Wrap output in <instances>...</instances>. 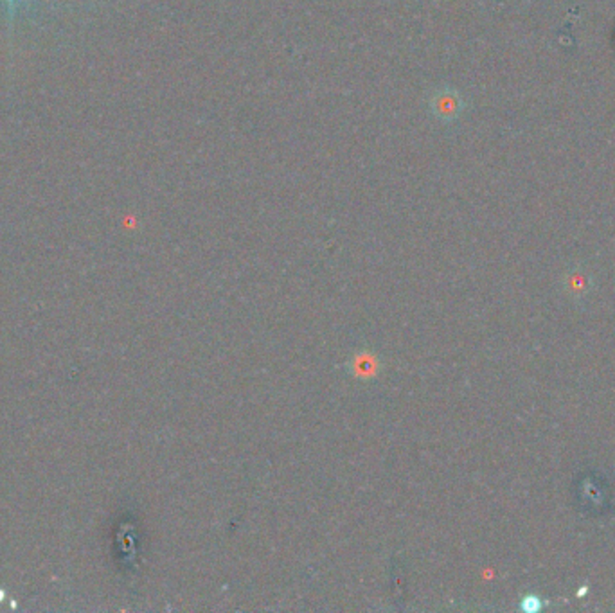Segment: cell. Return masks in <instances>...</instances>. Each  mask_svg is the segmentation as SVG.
<instances>
[{"mask_svg": "<svg viewBox=\"0 0 615 613\" xmlns=\"http://www.w3.org/2000/svg\"><path fill=\"white\" fill-rule=\"evenodd\" d=\"M429 106L434 114V117L442 123H451L459 119L464 108V101L459 92L453 88H440L434 92L432 99L429 101Z\"/></svg>", "mask_w": 615, "mask_h": 613, "instance_id": "cell-1", "label": "cell"}, {"mask_svg": "<svg viewBox=\"0 0 615 613\" xmlns=\"http://www.w3.org/2000/svg\"><path fill=\"white\" fill-rule=\"evenodd\" d=\"M15 2H16V0H7V4H9V11H11V13H13V4H15Z\"/></svg>", "mask_w": 615, "mask_h": 613, "instance_id": "cell-2", "label": "cell"}]
</instances>
